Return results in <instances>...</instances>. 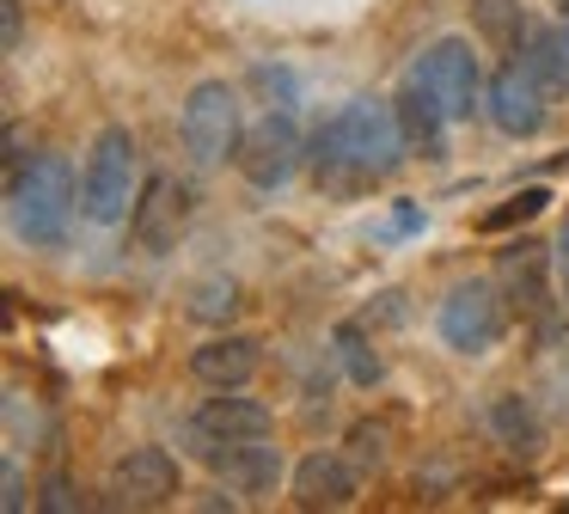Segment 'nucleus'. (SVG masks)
I'll return each instance as SVG.
<instances>
[{"instance_id": "f257e3e1", "label": "nucleus", "mask_w": 569, "mask_h": 514, "mask_svg": "<svg viewBox=\"0 0 569 514\" xmlns=\"http://www.w3.org/2000/svg\"><path fill=\"white\" fill-rule=\"evenodd\" d=\"M307 159H312V178L325 190H368V184L392 178L410 159L398 105L392 98H356V105H343L331 122L312 129Z\"/></svg>"}, {"instance_id": "f03ea898", "label": "nucleus", "mask_w": 569, "mask_h": 514, "mask_svg": "<svg viewBox=\"0 0 569 514\" xmlns=\"http://www.w3.org/2000/svg\"><path fill=\"white\" fill-rule=\"evenodd\" d=\"M7 208H13V233L38 251H56L68 245V227H74L80 208V178L62 154H38L7 178Z\"/></svg>"}, {"instance_id": "7ed1b4c3", "label": "nucleus", "mask_w": 569, "mask_h": 514, "mask_svg": "<svg viewBox=\"0 0 569 514\" xmlns=\"http://www.w3.org/2000/svg\"><path fill=\"white\" fill-rule=\"evenodd\" d=\"M141 196V154H136V135L129 129H99L87 147V166H80V215L92 227H117L129 220Z\"/></svg>"}, {"instance_id": "20e7f679", "label": "nucleus", "mask_w": 569, "mask_h": 514, "mask_svg": "<svg viewBox=\"0 0 569 514\" xmlns=\"http://www.w3.org/2000/svg\"><path fill=\"white\" fill-rule=\"evenodd\" d=\"M178 135H184V154L197 166H227L239 159V141H246V122H239V92L227 80H197L178 110Z\"/></svg>"}, {"instance_id": "39448f33", "label": "nucleus", "mask_w": 569, "mask_h": 514, "mask_svg": "<svg viewBox=\"0 0 569 514\" xmlns=\"http://www.w3.org/2000/svg\"><path fill=\"white\" fill-rule=\"evenodd\" d=\"M435 330L459 355H490L508 330V294L496 281H459L435 313Z\"/></svg>"}, {"instance_id": "423d86ee", "label": "nucleus", "mask_w": 569, "mask_h": 514, "mask_svg": "<svg viewBox=\"0 0 569 514\" xmlns=\"http://www.w3.org/2000/svg\"><path fill=\"white\" fill-rule=\"evenodd\" d=\"M410 80L429 86L435 105H441L453 122H466L471 110H483V68H478V56H471L466 37H441V43H429L422 61L410 68Z\"/></svg>"}, {"instance_id": "0eeeda50", "label": "nucleus", "mask_w": 569, "mask_h": 514, "mask_svg": "<svg viewBox=\"0 0 569 514\" xmlns=\"http://www.w3.org/2000/svg\"><path fill=\"white\" fill-rule=\"evenodd\" d=\"M184 447H190V459H202L221 484L246 490V496H270L288 472L282 453L263 447V441H214V435H202L197 423H184Z\"/></svg>"}, {"instance_id": "6e6552de", "label": "nucleus", "mask_w": 569, "mask_h": 514, "mask_svg": "<svg viewBox=\"0 0 569 514\" xmlns=\"http://www.w3.org/2000/svg\"><path fill=\"white\" fill-rule=\"evenodd\" d=\"M300 159H307V141H300L295 117H288V110H270L263 122H251V129H246L233 166L246 171L251 190H282V184L295 178Z\"/></svg>"}, {"instance_id": "1a4fd4ad", "label": "nucleus", "mask_w": 569, "mask_h": 514, "mask_svg": "<svg viewBox=\"0 0 569 514\" xmlns=\"http://www.w3.org/2000/svg\"><path fill=\"white\" fill-rule=\"evenodd\" d=\"M184 227H190V190L172 171H153V178L141 184L136 208H129V239L148 257H166V251H178Z\"/></svg>"}, {"instance_id": "9d476101", "label": "nucleus", "mask_w": 569, "mask_h": 514, "mask_svg": "<svg viewBox=\"0 0 569 514\" xmlns=\"http://www.w3.org/2000/svg\"><path fill=\"white\" fill-rule=\"evenodd\" d=\"M178 496H184V472L166 447H129L111 465V502L123 508H166Z\"/></svg>"}, {"instance_id": "9b49d317", "label": "nucleus", "mask_w": 569, "mask_h": 514, "mask_svg": "<svg viewBox=\"0 0 569 514\" xmlns=\"http://www.w3.org/2000/svg\"><path fill=\"white\" fill-rule=\"evenodd\" d=\"M483 110H490V122L502 135L527 141V135L545 129V80L527 61H508V68H496L490 86H483Z\"/></svg>"}, {"instance_id": "f8f14e48", "label": "nucleus", "mask_w": 569, "mask_h": 514, "mask_svg": "<svg viewBox=\"0 0 569 514\" xmlns=\"http://www.w3.org/2000/svg\"><path fill=\"white\" fill-rule=\"evenodd\" d=\"M263 367V343L246 337V330H221V337L197 343L190 349V374L202 379L209 392H227V386H251Z\"/></svg>"}, {"instance_id": "ddd939ff", "label": "nucleus", "mask_w": 569, "mask_h": 514, "mask_svg": "<svg viewBox=\"0 0 569 514\" xmlns=\"http://www.w3.org/2000/svg\"><path fill=\"white\" fill-rule=\"evenodd\" d=\"M545 269H551V251H545L539 239H515L496 251V281H502V294L520 306V313L545 318V306H551V281H545Z\"/></svg>"}, {"instance_id": "4468645a", "label": "nucleus", "mask_w": 569, "mask_h": 514, "mask_svg": "<svg viewBox=\"0 0 569 514\" xmlns=\"http://www.w3.org/2000/svg\"><path fill=\"white\" fill-rule=\"evenodd\" d=\"M190 423L214 441H270L276 416L263 398H246V386H227V392H214V398H202Z\"/></svg>"}, {"instance_id": "2eb2a0df", "label": "nucleus", "mask_w": 569, "mask_h": 514, "mask_svg": "<svg viewBox=\"0 0 569 514\" xmlns=\"http://www.w3.org/2000/svg\"><path fill=\"white\" fill-rule=\"evenodd\" d=\"M361 496V477L349 465V453H307L295 465V502L300 508H356Z\"/></svg>"}, {"instance_id": "dca6fc26", "label": "nucleus", "mask_w": 569, "mask_h": 514, "mask_svg": "<svg viewBox=\"0 0 569 514\" xmlns=\"http://www.w3.org/2000/svg\"><path fill=\"white\" fill-rule=\"evenodd\" d=\"M398 105V122H405V141H410V154L417 159H441L447 154V110L435 105V92L429 86H417V80H405V92L392 98Z\"/></svg>"}, {"instance_id": "f3484780", "label": "nucleus", "mask_w": 569, "mask_h": 514, "mask_svg": "<svg viewBox=\"0 0 569 514\" xmlns=\"http://www.w3.org/2000/svg\"><path fill=\"white\" fill-rule=\"evenodd\" d=\"M471 31H478L496 56H515V49H527L532 19H527L520 0H471Z\"/></svg>"}, {"instance_id": "a211bd4d", "label": "nucleus", "mask_w": 569, "mask_h": 514, "mask_svg": "<svg viewBox=\"0 0 569 514\" xmlns=\"http://www.w3.org/2000/svg\"><path fill=\"white\" fill-rule=\"evenodd\" d=\"M490 428L508 453H539L545 447V423H539V411H532V398H520V392L490 398Z\"/></svg>"}, {"instance_id": "6ab92c4d", "label": "nucleus", "mask_w": 569, "mask_h": 514, "mask_svg": "<svg viewBox=\"0 0 569 514\" xmlns=\"http://www.w3.org/2000/svg\"><path fill=\"white\" fill-rule=\"evenodd\" d=\"M520 61L545 80V92H569V24H532Z\"/></svg>"}, {"instance_id": "aec40b11", "label": "nucleus", "mask_w": 569, "mask_h": 514, "mask_svg": "<svg viewBox=\"0 0 569 514\" xmlns=\"http://www.w3.org/2000/svg\"><path fill=\"white\" fill-rule=\"evenodd\" d=\"M331 343H337V362H343V374L356 379V386H380V379H386L380 349L368 343V330H361L356 318H343V325L331 330Z\"/></svg>"}, {"instance_id": "412c9836", "label": "nucleus", "mask_w": 569, "mask_h": 514, "mask_svg": "<svg viewBox=\"0 0 569 514\" xmlns=\"http://www.w3.org/2000/svg\"><path fill=\"white\" fill-rule=\"evenodd\" d=\"M239 281L233 276H202L197 288H190V318H202V325H221V318L239 313Z\"/></svg>"}, {"instance_id": "4be33fe9", "label": "nucleus", "mask_w": 569, "mask_h": 514, "mask_svg": "<svg viewBox=\"0 0 569 514\" xmlns=\"http://www.w3.org/2000/svg\"><path fill=\"white\" fill-rule=\"evenodd\" d=\"M343 447H349V465H356V472H380V465H386V447H392V435H386V423H356Z\"/></svg>"}, {"instance_id": "5701e85b", "label": "nucleus", "mask_w": 569, "mask_h": 514, "mask_svg": "<svg viewBox=\"0 0 569 514\" xmlns=\"http://www.w3.org/2000/svg\"><path fill=\"white\" fill-rule=\"evenodd\" d=\"M545 202H551L545 190H520V196H508L502 208H490V215H483V233H508V227H520V220H532Z\"/></svg>"}, {"instance_id": "b1692460", "label": "nucleus", "mask_w": 569, "mask_h": 514, "mask_svg": "<svg viewBox=\"0 0 569 514\" xmlns=\"http://www.w3.org/2000/svg\"><path fill=\"white\" fill-rule=\"evenodd\" d=\"M251 80H258L270 98H282V110H295V73H288V68H258Z\"/></svg>"}, {"instance_id": "393cba45", "label": "nucleus", "mask_w": 569, "mask_h": 514, "mask_svg": "<svg viewBox=\"0 0 569 514\" xmlns=\"http://www.w3.org/2000/svg\"><path fill=\"white\" fill-rule=\"evenodd\" d=\"M38 508H50V514H68V508H80V496H74V484H68L62 472L43 484V496H38Z\"/></svg>"}, {"instance_id": "a878e982", "label": "nucleus", "mask_w": 569, "mask_h": 514, "mask_svg": "<svg viewBox=\"0 0 569 514\" xmlns=\"http://www.w3.org/2000/svg\"><path fill=\"white\" fill-rule=\"evenodd\" d=\"M0 508H7V514L26 508V477H19L13 459H7V472H0Z\"/></svg>"}, {"instance_id": "bb28decb", "label": "nucleus", "mask_w": 569, "mask_h": 514, "mask_svg": "<svg viewBox=\"0 0 569 514\" xmlns=\"http://www.w3.org/2000/svg\"><path fill=\"white\" fill-rule=\"evenodd\" d=\"M551 276H557V288H563V300H569V220L557 227V245H551Z\"/></svg>"}, {"instance_id": "cd10ccee", "label": "nucleus", "mask_w": 569, "mask_h": 514, "mask_svg": "<svg viewBox=\"0 0 569 514\" xmlns=\"http://www.w3.org/2000/svg\"><path fill=\"white\" fill-rule=\"evenodd\" d=\"M7 49H19V0H7Z\"/></svg>"}, {"instance_id": "c85d7f7f", "label": "nucleus", "mask_w": 569, "mask_h": 514, "mask_svg": "<svg viewBox=\"0 0 569 514\" xmlns=\"http://www.w3.org/2000/svg\"><path fill=\"white\" fill-rule=\"evenodd\" d=\"M557 7H563V19H569V0H557Z\"/></svg>"}]
</instances>
